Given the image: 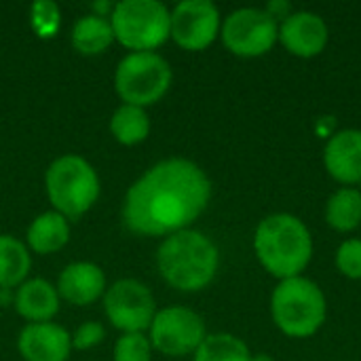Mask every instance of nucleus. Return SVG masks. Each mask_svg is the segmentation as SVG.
Listing matches in <instances>:
<instances>
[{"mask_svg": "<svg viewBox=\"0 0 361 361\" xmlns=\"http://www.w3.org/2000/svg\"><path fill=\"white\" fill-rule=\"evenodd\" d=\"M209 199L212 182L197 163L165 159L131 184L123 218L137 235H173L186 231L205 212Z\"/></svg>", "mask_w": 361, "mask_h": 361, "instance_id": "f257e3e1", "label": "nucleus"}, {"mask_svg": "<svg viewBox=\"0 0 361 361\" xmlns=\"http://www.w3.org/2000/svg\"><path fill=\"white\" fill-rule=\"evenodd\" d=\"M254 250L260 264L277 279L300 277L313 258V237L307 224L292 214L264 218L254 235Z\"/></svg>", "mask_w": 361, "mask_h": 361, "instance_id": "f03ea898", "label": "nucleus"}, {"mask_svg": "<svg viewBox=\"0 0 361 361\" xmlns=\"http://www.w3.org/2000/svg\"><path fill=\"white\" fill-rule=\"evenodd\" d=\"M218 262L220 254L212 239L190 228L169 235L157 252L161 277L180 292L207 288L216 277Z\"/></svg>", "mask_w": 361, "mask_h": 361, "instance_id": "7ed1b4c3", "label": "nucleus"}, {"mask_svg": "<svg viewBox=\"0 0 361 361\" xmlns=\"http://www.w3.org/2000/svg\"><path fill=\"white\" fill-rule=\"evenodd\" d=\"M271 313L286 336L309 338L324 326L328 302L322 288L300 275L279 281L271 296Z\"/></svg>", "mask_w": 361, "mask_h": 361, "instance_id": "20e7f679", "label": "nucleus"}, {"mask_svg": "<svg viewBox=\"0 0 361 361\" xmlns=\"http://www.w3.org/2000/svg\"><path fill=\"white\" fill-rule=\"evenodd\" d=\"M47 197L63 218H80L99 197V178L89 161L78 154L55 159L44 176Z\"/></svg>", "mask_w": 361, "mask_h": 361, "instance_id": "39448f33", "label": "nucleus"}, {"mask_svg": "<svg viewBox=\"0 0 361 361\" xmlns=\"http://www.w3.org/2000/svg\"><path fill=\"white\" fill-rule=\"evenodd\" d=\"M114 38L133 53L161 47L171 34V13L159 0H123L110 15Z\"/></svg>", "mask_w": 361, "mask_h": 361, "instance_id": "423d86ee", "label": "nucleus"}, {"mask_svg": "<svg viewBox=\"0 0 361 361\" xmlns=\"http://www.w3.org/2000/svg\"><path fill=\"white\" fill-rule=\"evenodd\" d=\"M171 85L169 63L152 53H129L121 59L114 72V89L118 97L129 106H150L159 102Z\"/></svg>", "mask_w": 361, "mask_h": 361, "instance_id": "0eeeda50", "label": "nucleus"}, {"mask_svg": "<svg viewBox=\"0 0 361 361\" xmlns=\"http://www.w3.org/2000/svg\"><path fill=\"white\" fill-rule=\"evenodd\" d=\"M224 47L239 57H260L279 40V23L264 8H237L220 30Z\"/></svg>", "mask_w": 361, "mask_h": 361, "instance_id": "6e6552de", "label": "nucleus"}, {"mask_svg": "<svg viewBox=\"0 0 361 361\" xmlns=\"http://www.w3.org/2000/svg\"><path fill=\"white\" fill-rule=\"evenodd\" d=\"M205 336L203 317L186 307L163 309L150 324V345L169 357L195 353Z\"/></svg>", "mask_w": 361, "mask_h": 361, "instance_id": "1a4fd4ad", "label": "nucleus"}, {"mask_svg": "<svg viewBox=\"0 0 361 361\" xmlns=\"http://www.w3.org/2000/svg\"><path fill=\"white\" fill-rule=\"evenodd\" d=\"M104 307L110 324L125 334L144 332L150 328L157 305L152 292L135 279H121L104 294Z\"/></svg>", "mask_w": 361, "mask_h": 361, "instance_id": "9d476101", "label": "nucleus"}, {"mask_svg": "<svg viewBox=\"0 0 361 361\" xmlns=\"http://www.w3.org/2000/svg\"><path fill=\"white\" fill-rule=\"evenodd\" d=\"M220 11L209 0H184L171 11V38L186 51L207 49L220 34Z\"/></svg>", "mask_w": 361, "mask_h": 361, "instance_id": "9b49d317", "label": "nucleus"}, {"mask_svg": "<svg viewBox=\"0 0 361 361\" xmlns=\"http://www.w3.org/2000/svg\"><path fill=\"white\" fill-rule=\"evenodd\" d=\"M279 40L292 55L309 59L326 49L330 30L322 15L313 11H296L286 21H281Z\"/></svg>", "mask_w": 361, "mask_h": 361, "instance_id": "f8f14e48", "label": "nucleus"}, {"mask_svg": "<svg viewBox=\"0 0 361 361\" xmlns=\"http://www.w3.org/2000/svg\"><path fill=\"white\" fill-rule=\"evenodd\" d=\"M17 347L25 361H68L72 336L51 322L27 324L19 334Z\"/></svg>", "mask_w": 361, "mask_h": 361, "instance_id": "ddd939ff", "label": "nucleus"}, {"mask_svg": "<svg viewBox=\"0 0 361 361\" xmlns=\"http://www.w3.org/2000/svg\"><path fill=\"white\" fill-rule=\"evenodd\" d=\"M326 171L341 184L361 182V129H341L324 148Z\"/></svg>", "mask_w": 361, "mask_h": 361, "instance_id": "4468645a", "label": "nucleus"}, {"mask_svg": "<svg viewBox=\"0 0 361 361\" xmlns=\"http://www.w3.org/2000/svg\"><path fill=\"white\" fill-rule=\"evenodd\" d=\"M104 292H106V275L93 262L68 264L57 281V294L76 307L95 302Z\"/></svg>", "mask_w": 361, "mask_h": 361, "instance_id": "2eb2a0df", "label": "nucleus"}, {"mask_svg": "<svg viewBox=\"0 0 361 361\" xmlns=\"http://www.w3.org/2000/svg\"><path fill=\"white\" fill-rule=\"evenodd\" d=\"M13 305L23 319H27L32 324H42V322H49L57 313L59 294L49 281L30 279L19 286V290L13 298Z\"/></svg>", "mask_w": 361, "mask_h": 361, "instance_id": "dca6fc26", "label": "nucleus"}, {"mask_svg": "<svg viewBox=\"0 0 361 361\" xmlns=\"http://www.w3.org/2000/svg\"><path fill=\"white\" fill-rule=\"evenodd\" d=\"M70 239V226L68 218H63L57 212L40 214L30 226H27V245L36 254H53L59 252Z\"/></svg>", "mask_w": 361, "mask_h": 361, "instance_id": "f3484780", "label": "nucleus"}, {"mask_svg": "<svg viewBox=\"0 0 361 361\" xmlns=\"http://www.w3.org/2000/svg\"><path fill=\"white\" fill-rule=\"evenodd\" d=\"M114 40L112 23L108 17H99L95 13L80 17L72 27V44L82 55L104 53Z\"/></svg>", "mask_w": 361, "mask_h": 361, "instance_id": "a211bd4d", "label": "nucleus"}, {"mask_svg": "<svg viewBox=\"0 0 361 361\" xmlns=\"http://www.w3.org/2000/svg\"><path fill=\"white\" fill-rule=\"evenodd\" d=\"M326 222L338 231L349 233L361 224V192L357 188H338L326 203Z\"/></svg>", "mask_w": 361, "mask_h": 361, "instance_id": "6ab92c4d", "label": "nucleus"}, {"mask_svg": "<svg viewBox=\"0 0 361 361\" xmlns=\"http://www.w3.org/2000/svg\"><path fill=\"white\" fill-rule=\"evenodd\" d=\"M110 131L116 142L125 146H135L144 142L150 133V118L144 108L123 104L114 110L110 118Z\"/></svg>", "mask_w": 361, "mask_h": 361, "instance_id": "aec40b11", "label": "nucleus"}, {"mask_svg": "<svg viewBox=\"0 0 361 361\" xmlns=\"http://www.w3.org/2000/svg\"><path fill=\"white\" fill-rule=\"evenodd\" d=\"M30 271V254L21 241L11 235H0V288L19 286Z\"/></svg>", "mask_w": 361, "mask_h": 361, "instance_id": "412c9836", "label": "nucleus"}, {"mask_svg": "<svg viewBox=\"0 0 361 361\" xmlns=\"http://www.w3.org/2000/svg\"><path fill=\"white\" fill-rule=\"evenodd\" d=\"M247 345L233 334H209L195 351V361H250Z\"/></svg>", "mask_w": 361, "mask_h": 361, "instance_id": "4be33fe9", "label": "nucleus"}, {"mask_svg": "<svg viewBox=\"0 0 361 361\" xmlns=\"http://www.w3.org/2000/svg\"><path fill=\"white\" fill-rule=\"evenodd\" d=\"M152 345L140 332L123 334L114 345V361H150Z\"/></svg>", "mask_w": 361, "mask_h": 361, "instance_id": "5701e85b", "label": "nucleus"}, {"mask_svg": "<svg viewBox=\"0 0 361 361\" xmlns=\"http://www.w3.org/2000/svg\"><path fill=\"white\" fill-rule=\"evenodd\" d=\"M32 27L40 38H51L59 30V6L51 0L32 4Z\"/></svg>", "mask_w": 361, "mask_h": 361, "instance_id": "b1692460", "label": "nucleus"}, {"mask_svg": "<svg viewBox=\"0 0 361 361\" xmlns=\"http://www.w3.org/2000/svg\"><path fill=\"white\" fill-rule=\"evenodd\" d=\"M336 269L349 277L361 279V239H347L336 252Z\"/></svg>", "mask_w": 361, "mask_h": 361, "instance_id": "393cba45", "label": "nucleus"}, {"mask_svg": "<svg viewBox=\"0 0 361 361\" xmlns=\"http://www.w3.org/2000/svg\"><path fill=\"white\" fill-rule=\"evenodd\" d=\"M104 336H106V332H104V328H102L99 324L87 322V324H82V326L74 332V336H72V347L85 351V349H91V347L99 345V343L104 341Z\"/></svg>", "mask_w": 361, "mask_h": 361, "instance_id": "a878e982", "label": "nucleus"}, {"mask_svg": "<svg viewBox=\"0 0 361 361\" xmlns=\"http://www.w3.org/2000/svg\"><path fill=\"white\" fill-rule=\"evenodd\" d=\"M264 11L279 23V21H286L292 15V4L288 0H273V2L267 4Z\"/></svg>", "mask_w": 361, "mask_h": 361, "instance_id": "bb28decb", "label": "nucleus"}, {"mask_svg": "<svg viewBox=\"0 0 361 361\" xmlns=\"http://www.w3.org/2000/svg\"><path fill=\"white\" fill-rule=\"evenodd\" d=\"M250 361H275L271 355H267V353H258V355H252V360Z\"/></svg>", "mask_w": 361, "mask_h": 361, "instance_id": "cd10ccee", "label": "nucleus"}]
</instances>
